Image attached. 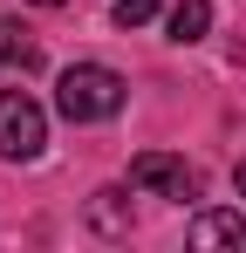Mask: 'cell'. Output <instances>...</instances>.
Here are the masks:
<instances>
[{
    "label": "cell",
    "instance_id": "obj_1",
    "mask_svg": "<svg viewBox=\"0 0 246 253\" xmlns=\"http://www.w3.org/2000/svg\"><path fill=\"white\" fill-rule=\"evenodd\" d=\"M55 110H62L69 124H103V117H117V110H123V76L103 69V62H76V69H62V83H55Z\"/></svg>",
    "mask_w": 246,
    "mask_h": 253
},
{
    "label": "cell",
    "instance_id": "obj_2",
    "mask_svg": "<svg viewBox=\"0 0 246 253\" xmlns=\"http://www.w3.org/2000/svg\"><path fill=\"white\" fill-rule=\"evenodd\" d=\"M41 144H48L41 103L28 96V89H0V158L28 165V158H41Z\"/></svg>",
    "mask_w": 246,
    "mask_h": 253
},
{
    "label": "cell",
    "instance_id": "obj_3",
    "mask_svg": "<svg viewBox=\"0 0 246 253\" xmlns=\"http://www.w3.org/2000/svg\"><path fill=\"white\" fill-rule=\"evenodd\" d=\"M130 185L151 192V199H199V171L185 165V158H171V151H144V158H130Z\"/></svg>",
    "mask_w": 246,
    "mask_h": 253
},
{
    "label": "cell",
    "instance_id": "obj_4",
    "mask_svg": "<svg viewBox=\"0 0 246 253\" xmlns=\"http://www.w3.org/2000/svg\"><path fill=\"white\" fill-rule=\"evenodd\" d=\"M185 240H192L199 253H219V247H226V253H246V219H240V212H199Z\"/></svg>",
    "mask_w": 246,
    "mask_h": 253
},
{
    "label": "cell",
    "instance_id": "obj_5",
    "mask_svg": "<svg viewBox=\"0 0 246 253\" xmlns=\"http://www.w3.org/2000/svg\"><path fill=\"white\" fill-rule=\"evenodd\" d=\"M164 28H171V42H199L205 28H212V0H171Z\"/></svg>",
    "mask_w": 246,
    "mask_h": 253
},
{
    "label": "cell",
    "instance_id": "obj_6",
    "mask_svg": "<svg viewBox=\"0 0 246 253\" xmlns=\"http://www.w3.org/2000/svg\"><path fill=\"white\" fill-rule=\"evenodd\" d=\"M0 69H41V55H35V42H21V28H0Z\"/></svg>",
    "mask_w": 246,
    "mask_h": 253
},
{
    "label": "cell",
    "instance_id": "obj_7",
    "mask_svg": "<svg viewBox=\"0 0 246 253\" xmlns=\"http://www.w3.org/2000/svg\"><path fill=\"white\" fill-rule=\"evenodd\" d=\"M158 7H164V0H117L110 14H117V28H144V21H151Z\"/></svg>",
    "mask_w": 246,
    "mask_h": 253
},
{
    "label": "cell",
    "instance_id": "obj_8",
    "mask_svg": "<svg viewBox=\"0 0 246 253\" xmlns=\"http://www.w3.org/2000/svg\"><path fill=\"white\" fill-rule=\"evenodd\" d=\"M123 192H96V226H110V233H123Z\"/></svg>",
    "mask_w": 246,
    "mask_h": 253
},
{
    "label": "cell",
    "instance_id": "obj_9",
    "mask_svg": "<svg viewBox=\"0 0 246 253\" xmlns=\"http://www.w3.org/2000/svg\"><path fill=\"white\" fill-rule=\"evenodd\" d=\"M233 185H240V199H246V165H240V171H233Z\"/></svg>",
    "mask_w": 246,
    "mask_h": 253
}]
</instances>
